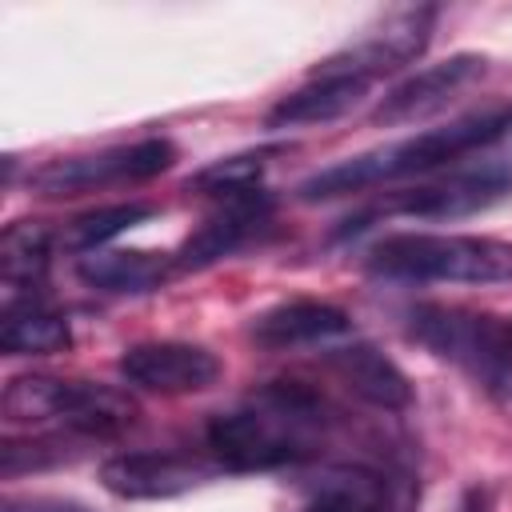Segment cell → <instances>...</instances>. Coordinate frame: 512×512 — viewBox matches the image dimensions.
Returning <instances> with one entry per match:
<instances>
[{
    "instance_id": "6da1fadb",
    "label": "cell",
    "mask_w": 512,
    "mask_h": 512,
    "mask_svg": "<svg viewBox=\"0 0 512 512\" xmlns=\"http://www.w3.org/2000/svg\"><path fill=\"white\" fill-rule=\"evenodd\" d=\"M512 128V104L508 100H488L440 128H428L420 136H408V140H396V144H384V148H372V152H360L344 164H332L316 176H308L296 196L300 200H336V196H348V192H364V188H376L384 180H396V176H420V172H436L476 148H488L496 144L504 132Z\"/></svg>"
},
{
    "instance_id": "7a4b0ae2",
    "label": "cell",
    "mask_w": 512,
    "mask_h": 512,
    "mask_svg": "<svg viewBox=\"0 0 512 512\" xmlns=\"http://www.w3.org/2000/svg\"><path fill=\"white\" fill-rule=\"evenodd\" d=\"M320 396L304 384H264L248 408L212 416L208 448L220 468L232 472H268L308 456V432L320 424Z\"/></svg>"
},
{
    "instance_id": "3957f363",
    "label": "cell",
    "mask_w": 512,
    "mask_h": 512,
    "mask_svg": "<svg viewBox=\"0 0 512 512\" xmlns=\"http://www.w3.org/2000/svg\"><path fill=\"white\" fill-rule=\"evenodd\" d=\"M368 268L392 280H448V284H504L512 280V244L496 236L396 232L372 244Z\"/></svg>"
},
{
    "instance_id": "277c9868",
    "label": "cell",
    "mask_w": 512,
    "mask_h": 512,
    "mask_svg": "<svg viewBox=\"0 0 512 512\" xmlns=\"http://www.w3.org/2000/svg\"><path fill=\"white\" fill-rule=\"evenodd\" d=\"M412 336L440 360L464 368L488 392L512 400V324L464 308L420 304L412 308Z\"/></svg>"
},
{
    "instance_id": "5b68a950",
    "label": "cell",
    "mask_w": 512,
    "mask_h": 512,
    "mask_svg": "<svg viewBox=\"0 0 512 512\" xmlns=\"http://www.w3.org/2000/svg\"><path fill=\"white\" fill-rule=\"evenodd\" d=\"M172 164H176L172 140L148 136V140L128 144V148H108V152H92V156H60V160H48V164H40L28 176V188L36 196H80V192H92V188H104V184H116V180H148V176H160Z\"/></svg>"
},
{
    "instance_id": "8992f818",
    "label": "cell",
    "mask_w": 512,
    "mask_h": 512,
    "mask_svg": "<svg viewBox=\"0 0 512 512\" xmlns=\"http://www.w3.org/2000/svg\"><path fill=\"white\" fill-rule=\"evenodd\" d=\"M432 20H436V8L432 4L396 8V12L380 16L368 28V36H360L348 48L332 52L328 60H320L316 64V76H356V80H368L372 84L376 76L412 64L428 48Z\"/></svg>"
},
{
    "instance_id": "52a82bcc",
    "label": "cell",
    "mask_w": 512,
    "mask_h": 512,
    "mask_svg": "<svg viewBox=\"0 0 512 512\" xmlns=\"http://www.w3.org/2000/svg\"><path fill=\"white\" fill-rule=\"evenodd\" d=\"M220 472L216 460L188 452H120L100 464V484L120 500H172Z\"/></svg>"
},
{
    "instance_id": "ba28073f",
    "label": "cell",
    "mask_w": 512,
    "mask_h": 512,
    "mask_svg": "<svg viewBox=\"0 0 512 512\" xmlns=\"http://www.w3.org/2000/svg\"><path fill=\"white\" fill-rule=\"evenodd\" d=\"M512 176L504 168H480V172H460V176H448L440 184H424V188H404V192H392L384 200H376L372 208H364L356 220H348L344 232H360L364 220L372 216H468L476 208H488L492 200H500L508 192Z\"/></svg>"
},
{
    "instance_id": "9c48e42d",
    "label": "cell",
    "mask_w": 512,
    "mask_h": 512,
    "mask_svg": "<svg viewBox=\"0 0 512 512\" xmlns=\"http://www.w3.org/2000/svg\"><path fill=\"white\" fill-rule=\"evenodd\" d=\"M120 376L132 388L160 392V396L204 392L220 380V360L200 344L152 340V344H132L120 356Z\"/></svg>"
},
{
    "instance_id": "30bf717a",
    "label": "cell",
    "mask_w": 512,
    "mask_h": 512,
    "mask_svg": "<svg viewBox=\"0 0 512 512\" xmlns=\"http://www.w3.org/2000/svg\"><path fill=\"white\" fill-rule=\"evenodd\" d=\"M476 76H484V56H472V52H460V56H448L440 64H428L416 76H408L404 84H396L372 108V124L396 128V124L424 120V116L440 112L456 92H464Z\"/></svg>"
},
{
    "instance_id": "8fae6325",
    "label": "cell",
    "mask_w": 512,
    "mask_h": 512,
    "mask_svg": "<svg viewBox=\"0 0 512 512\" xmlns=\"http://www.w3.org/2000/svg\"><path fill=\"white\" fill-rule=\"evenodd\" d=\"M264 216H268V196H264V192L232 196L208 224H200V228L184 240V248L176 252V272L208 268V264H216L220 256L236 252V248L260 228Z\"/></svg>"
},
{
    "instance_id": "7c38bea8",
    "label": "cell",
    "mask_w": 512,
    "mask_h": 512,
    "mask_svg": "<svg viewBox=\"0 0 512 512\" xmlns=\"http://www.w3.org/2000/svg\"><path fill=\"white\" fill-rule=\"evenodd\" d=\"M328 368L340 376V384L348 392H356L360 400H368L372 408H384V412H400L412 404V384L408 376L400 372V364L392 356H384L380 348L372 344H352V348H332L328 356Z\"/></svg>"
},
{
    "instance_id": "4fadbf2b",
    "label": "cell",
    "mask_w": 512,
    "mask_h": 512,
    "mask_svg": "<svg viewBox=\"0 0 512 512\" xmlns=\"http://www.w3.org/2000/svg\"><path fill=\"white\" fill-rule=\"evenodd\" d=\"M368 92V80H356V76H312L304 88L280 96L264 124L268 128H304V124H328V120H340L348 116Z\"/></svg>"
},
{
    "instance_id": "5bb4252c",
    "label": "cell",
    "mask_w": 512,
    "mask_h": 512,
    "mask_svg": "<svg viewBox=\"0 0 512 512\" xmlns=\"http://www.w3.org/2000/svg\"><path fill=\"white\" fill-rule=\"evenodd\" d=\"M348 332V312L324 300H288L252 320V336L264 348H300Z\"/></svg>"
},
{
    "instance_id": "9a60e30c",
    "label": "cell",
    "mask_w": 512,
    "mask_h": 512,
    "mask_svg": "<svg viewBox=\"0 0 512 512\" xmlns=\"http://www.w3.org/2000/svg\"><path fill=\"white\" fill-rule=\"evenodd\" d=\"M136 400L112 384H92V380H64L60 412L56 420L68 432L80 436H116L136 420Z\"/></svg>"
},
{
    "instance_id": "2e32d148",
    "label": "cell",
    "mask_w": 512,
    "mask_h": 512,
    "mask_svg": "<svg viewBox=\"0 0 512 512\" xmlns=\"http://www.w3.org/2000/svg\"><path fill=\"white\" fill-rule=\"evenodd\" d=\"M176 268V260H164L160 252H144V248H108V252H88L76 264V276L88 288L100 292H152L168 280V272Z\"/></svg>"
},
{
    "instance_id": "e0dca14e",
    "label": "cell",
    "mask_w": 512,
    "mask_h": 512,
    "mask_svg": "<svg viewBox=\"0 0 512 512\" xmlns=\"http://www.w3.org/2000/svg\"><path fill=\"white\" fill-rule=\"evenodd\" d=\"M48 248H52V236L40 220H16L4 228L0 236V276H4V288L16 292V288H36L48 272Z\"/></svg>"
},
{
    "instance_id": "ac0fdd59",
    "label": "cell",
    "mask_w": 512,
    "mask_h": 512,
    "mask_svg": "<svg viewBox=\"0 0 512 512\" xmlns=\"http://www.w3.org/2000/svg\"><path fill=\"white\" fill-rule=\"evenodd\" d=\"M68 344H72V328L64 316L44 312L36 304L4 308L0 348L8 356H48V352H64Z\"/></svg>"
},
{
    "instance_id": "d6986e66",
    "label": "cell",
    "mask_w": 512,
    "mask_h": 512,
    "mask_svg": "<svg viewBox=\"0 0 512 512\" xmlns=\"http://www.w3.org/2000/svg\"><path fill=\"white\" fill-rule=\"evenodd\" d=\"M304 512H388V488L376 472L336 468L304 504Z\"/></svg>"
},
{
    "instance_id": "ffe728a7",
    "label": "cell",
    "mask_w": 512,
    "mask_h": 512,
    "mask_svg": "<svg viewBox=\"0 0 512 512\" xmlns=\"http://www.w3.org/2000/svg\"><path fill=\"white\" fill-rule=\"evenodd\" d=\"M152 212H156V208L144 204V200H128V204H108V208L84 212V216H76V220L64 224V232H60V248H64V252H80V256H88V252H96L100 244H108L112 236H120V232H128L132 224L148 220Z\"/></svg>"
},
{
    "instance_id": "44dd1931",
    "label": "cell",
    "mask_w": 512,
    "mask_h": 512,
    "mask_svg": "<svg viewBox=\"0 0 512 512\" xmlns=\"http://www.w3.org/2000/svg\"><path fill=\"white\" fill-rule=\"evenodd\" d=\"M60 396H64V380L56 376H16L4 388L0 408L16 424H40V420H56Z\"/></svg>"
},
{
    "instance_id": "7402d4cb",
    "label": "cell",
    "mask_w": 512,
    "mask_h": 512,
    "mask_svg": "<svg viewBox=\"0 0 512 512\" xmlns=\"http://www.w3.org/2000/svg\"><path fill=\"white\" fill-rule=\"evenodd\" d=\"M268 156L272 152H240V156H224V160H216V164H208V168H200L196 176H192V188H200V192H208V196H244V192H252L256 188V180L264 176V168H268Z\"/></svg>"
},
{
    "instance_id": "603a6c76",
    "label": "cell",
    "mask_w": 512,
    "mask_h": 512,
    "mask_svg": "<svg viewBox=\"0 0 512 512\" xmlns=\"http://www.w3.org/2000/svg\"><path fill=\"white\" fill-rule=\"evenodd\" d=\"M72 452L64 448V440L56 436H44V440H8L0 448V472L4 476H20L28 468H44V464H60L68 460Z\"/></svg>"
},
{
    "instance_id": "cb8c5ba5",
    "label": "cell",
    "mask_w": 512,
    "mask_h": 512,
    "mask_svg": "<svg viewBox=\"0 0 512 512\" xmlns=\"http://www.w3.org/2000/svg\"><path fill=\"white\" fill-rule=\"evenodd\" d=\"M0 512H92L88 504H80V500H64V496H12V500H4V508Z\"/></svg>"
},
{
    "instance_id": "d4e9b609",
    "label": "cell",
    "mask_w": 512,
    "mask_h": 512,
    "mask_svg": "<svg viewBox=\"0 0 512 512\" xmlns=\"http://www.w3.org/2000/svg\"><path fill=\"white\" fill-rule=\"evenodd\" d=\"M456 512H492V492H488L484 484H472V488H464V496H460Z\"/></svg>"
}]
</instances>
